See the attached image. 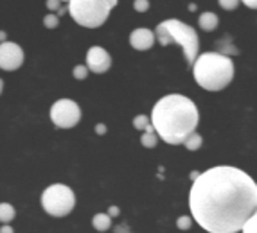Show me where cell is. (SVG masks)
<instances>
[{
    "label": "cell",
    "instance_id": "30bf717a",
    "mask_svg": "<svg viewBox=\"0 0 257 233\" xmlns=\"http://www.w3.org/2000/svg\"><path fill=\"white\" fill-rule=\"evenodd\" d=\"M130 45L135 51H150L155 45V33L146 27H139L130 34Z\"/></svg>",
    "mask_w": 257,
    "mask_h": 233
},
{
    "label": "cell",
    "instance_id": "1f68e13d",
    "mask_svg": "<svg viewBox=\"0 0 257 233\" xmlns=\"http://www.w3.org/2000/svg\"><path fill=\"white\" fill-rule=\"evenodd\" d=\"M2 90H4V81L0 79V93H2Z\"/></svg>",
    "mask_w": 257,
    "mask_h": 233
},
{
    "label": "cell",
    "instance_id": "8fae6325",
    "mask_svg": "<svg viewBox=\"0 0 257 233\" xmlns=\"http://www.w3.org/2000/svg\"><path fill=\"white\" fill-rule=\"evenodd\" d=\"M218 24H219L218 15H214L212 11H205V13H202L200 18H198V26H200V29L205 31V33L214 31L218 27Z\"/></svg>",
    "mask_w": 257,
    "mask_h": 233
},
{
    "label": "cell",
    "instance_id": "52a82bcc",
    "mask_svg": "<svg viewBox=\"0 0 257 233\" xmlns=\"http://www.w3.org/2000/svg\"><path fill=\"white\" fill-rule=\"evenodd\" d=\"M51 120L60 129H70L81 120V108L72 99H60L51 108Z\"/></svg>",
    "mask_w": 257,
    "mask_h": 233
},
{
    "label": "cell",
    "instance_id": "8992f818",
    "mask_svg": "<svg viewBox=\"0 0 257 233\" xmlns=\"http://www.w3.org/2000/svg\"><path fill=\"white\" fill-rule=\"evenodd\" d=\"M76 206V194L70 186L63 183H54L47 186L42 194V208L52 217L69 215Z\"/></svg>",
    "mask_w": 257,
    "mask_h": 233
},
{
    "label": "cell",
    "instance_id": "9c48e42d",
    "mask_svg": "<svg viewBox=\"0 0 257 233\" xmlns=\"http://www.w3.org/2000/svg\"><path fill=\"white\" fill-rule=\"evenodd\" d=\"M86 67L94 74H104L110 70L111 67V58L103 47H90L86 52Z\"/></svg>",
    "mask_w": 257,
    "mask_h": 233
},
{
    "label": "cell",
    "instance_id": "d6a6232c",
    "mask_svg": "<svg viewBox=\"0 0 257 233\" xmlns=\"http://www.w3.org/2000/svg\"><path fill=\"white\" fill-rule=\"evenodd\" d=\"M61 2H69V0H61Z\"/></svg>",
    "mask_w": 257,
    "mask_h": 233
},
{
    "label": "cell",
    "instance_id": "5b68a950",
    "mask_svg": "<svg viewBox=\"0 0 257 233\" xmlns=\"http://www.w3.org/2000/svg\"><path fill=\"white\" fill-rule=\"evenodd\" d=\"M119 0H69V13L76 24L88 29L101 27Z\"/></svg>",
    "mask_w": 257,
    "mask_h": 233
},
{
    "label": "cell",
    "instance_id": "9a60e30c",
    "mask_svg": "<svg viewBox=\"0 0 257 233\" xmlns=\"http://www.w3.org/2000/svg\"><path fill=\"white\" fill-rule=\"evenodd\" d=\"M202 144H203L202 135H200V133H196V131H193L191 135L187 136V138L184 140V145H185V149H187V151H198V149L202 147Z\"/></svg>",
    "mask_w": 257,
    "mask_h": 233
},
{
    "label": "cell",
    "instance_id": "cb8c5ba5",
    "mask_svg": "<svg viewBox=\"0 0 257 233\" xmlns=\"http://www.w3.org/2000/svg\"><path fill=\"white\" fill-rule=\"evenodd\" d=\"M60 4H61V0H47V2H45L49 11H58V9H60Z\"/></svg>",
    "mask_w": 257,
    "mask_h": 233
},
{
    "label": "cell",
    "instance_id": "7402d4cb",
    "mask_svg": "<svg viewBox=\"0 0 257 233\" xmlns=\"http://www.w3.org/2000/svg\"><path fill=\"white\" fill-rule=\"evenodd\" d=\"M133 9H135L137 13H146L148 9H150V2H148V0H135V2H133Z\"/></svg>",
    "mask_w": 257,
    "mask_h": 233
},
{
    "label": "cell",
    "instance_id": "f546056e",
    "mask_svg": "<svg viewBox=\"0 0 257 233\" xmlns=\"http://www.w3.org/2000/svg\"><path fill=\"white\" fill-rule=\"evenodd\" d=\"M6 40H8V34L4 31H0V42H6Z\"/></svg>",
    "mask_w": 257,
    "mask_h": 233
},
{
    "label": "cell",
    "instance_id": "4316f807",
    "mask_svg": "<svg viewBox=\"0 0 257 233\" xmlns=\"http://www.w3.org/2000/svg\"><path fill=\"white\" fill-rule=\"evenodd\" d=\"M95 133H97V135H104V133H106V126H104V124H97V126H95Z\"/></svg>",
    "mask_w": 257,
    "mask_h": 233
},
{
    "label": "cell",
    "instance_id": "2e32d148",
    "mask_svg": "<svg viewBox=\"0 0 257 233\" xmlns=\"http://www.w3.org/2000/svg\"><path fill=\"white\" fill-rule=\"evenodd\" d=\"M141 144L148 149L157 147V144H159V135H157L155 131H144L141 136Z\"/></svg>",
    "mask_w": 257,
    "mask_h": 233
},
{
    "label": "cell",
    "instance_id": "484cf974",
    "mask_svg": "<svg viewBox=\"0 0 257 233\" xmlns=\"http://www.w3.org/2000/svg\"><path fill=\"white\" fill-rule=\"evenodd\" d=\"M239 2H243L246 8H250V9H255L257 8V0H239Z\"/></svg>",
    "mask_w": 257,
    "mask_h": 233
},
{
    "label": "cell",
    "instance_id": "d6986e66",
    "mask_svg": "<svg viewBox=\"0 0 257 233\" xmlns=\"http://www.w3.org/2000/svg\"><path fill=\"white\" fill-rule=\"evenodd\" d=\"M148 124H150V117H148V115H137V117L133 119V127L139 129V131H144Z\"/></svg>",
    "mask_w": 257,
    "mask_h": 233
},
{
    "label": "cell",
    "instance_id": "e0dca14e",
    "mask_svg": "<svg viewBox=\"0 0 257 233\" xmlns=\"http://www.w3.org/2000/svg\"><path fill=\"white\" fill-rule=\"evenodd\" d=\"M239 231H244V233H255L257 231V217H255V213H252L248 219L244 220Z\"/></svg>",
    "mask_w": 257,
    "mask_h": 233
},
{
    "label": "cell",
    "instance_id": "277c9868",
    "mask_svg": "<svg viewBox=\"0 0 257 233\" xmlns=\"http://www.w3.org/2000/svg\"><path fill=\"white\" fill-rule=\"evenodd\" d=\"M153 33L155 40H159L162 47L173 45V43L180 45L184 49L185 61L189 65H193L194 58L198 56V49H200V40H198V33L189 24L169 18V20L160 22Z\"/></svg>",
    "mask_w": 257,
    "mask_h": 233
},
{
    "label": "cell",
    "instance_id": "4fadbf2b",
    "mask_svg": "<svg viewBox=\"0 0 257 233\" xmlns=\"http://www.w3.org/2000/svg\"><path fill=\"white\" fill-rule=\"evenodd\" d=\"M216 49H218V52H221V54H225V56L239 54V51L234 47V43H232V40L228 38V36H225V38H221L219 42H216Z\"/></svg>",
    "mask_w": 257,
    "mask_h": 233
},
{
    "label": "cell",
    "instance_id": "ac0fdd59",
    "mask_svg": "<svg viewBox=\"0 0 257 233\" xmlns=\"http://www.w3.org/2000/svg\"><path fill=\"white\" fill-rule=\"evenodd\" d=\"M88 67L86 65H77V67H74V70H72V76H74V79H77V81H83V79H86L88 77Z\"/></svg>",
    "mask_w": 257,
    "mask_h": 233
},
{
    "label": "cell",
    "instance_id": "ffe728a7",
    "mask_svg": "<svg viewBox=\"0 0 257 233\" xmlns=\"http://www.w3.org/2000/svg\"><path fill=\"white\" fill-rule=\"evenodd\" d=\"M176 226H178V229H182V231H187V229H191V226H193V219H191V215H182L176 220Z\"/></svg>",
    "mask_w": 257,
    "mask_h": 233
},
{
    "label": "cell",
    "instance_id": "f1b7e54d",
    "mask_svg": "<svg viewBox=\"0 0 257 233\" xmlns=\"http://www.w3.org/2000/svg\"><path fill=\"white\" fill-rule=\"evenodd\" d=\"M115 231H120V233H122V231H130V228L126 224H120V226H117V228H115Z\"/></svg>",
    "mask_w": 257,
    "mask_h": 233
},
{
    "label": "cell",
    "instance_id": "603a6c76",
    "mask_svg": "<svg viewBox=\"0 0 257 233\" xmlns=\"http://www.w3.org/2000/svg\"><path fill=\"white\" fill-rule=\"evenodd\" d=\"M218 2L225 11H234L239 6V0H218Z\"/></svg>",
    "mask_w": 257,
    "mask_h": 233
},
{
    "label": "cell",
    "instance_id": "44dd1931",
    "mask_svg": "<svg viewBox=\"0 0 257 233\" xmlns=\"http://www.w3.org/2000/svg\"><path fill=\"white\" fill-rule=\"evenodd\" d=\"M58 24H60V17L58 15H45V18H43V26L47 27V29H56L58 27Z\"/></svg>",
    "mask_w": 257,
    "mask_h": 233
},
{
    "label": "cell",
    "instance_id": "5bb4252c",
    "mask_svg": "<svg viewBox=\"0 0 257 233\" xmlns=\"http://www.w3.org/2000/svg\"><path fill=\"white\" fill-rule=\"evenodd\" d=\"M17 212H15V206L11 203H0V224H6V222H11L15 219Z\"/></svg>",
    "mask_w": 257,
    "mask_h": 233
},
{
    "label": "cell",
    "instance_id": "3957f363",
    "mask_svg": "<svg viewBox=\"0 0 257 233\" xmlns=\"http://www.w3.org/2000/svg\"><path fill=\"white\" fill-rule=\"evenodd\" d=\"M194 79L207 92H219L234 79V61L221 52H203L193 61Z\"/></svg>",
    "mask_w": 257,
    "mask_h": 233
},
{
    "label": "cell",
    "instance_id": "83f0119b",
    "mask_svg": "<svg viewBox=\"0 0 257 233\" xmlns=\"http://www.w3.org/2000/svg\"><path fill=\"white\" fill-rule=\"evenodd\" d=\"M13 231V228L9 226V222H6V224H2V228H0V233H11Z\"/></svg>",
    "mask_w": 257,
    "mask_h": 233
},
{
    "label": "cell",
    "instance_id": "7a4b0ae2",
    "mask_svg": "<svg viewBox=\"0 0 257 233\" xmlns=\"http://www.w3.org/2000/svg\"><path fill=\"white\" fill-rule=\"evenodd\" d=\"M198 108L193 101L180 93H169L153 106L151 126L155 133L169 145H180L193 131H196Z\"/></svg>",
    "mask_w": 257,
    "mask_h": 233
},
{
    "label": "cell",
    "instance_id": "d4e9b609",
    "mask_svg": "<svg viewBox=\"0 0 257 233\" xmlns=\"http://www.w3.org/2000/svg\"><path fill=\"white\" fill-rule=\"evenodd\" d=\"M108 215H110V217H117V215H119V213H120V210H119V206H110V208H108Z\"/></svg>",
    "mask_w": 257,
    "mask_h": 233
},
{
    "label": "cell",
    "instance_id": "7c38bea8",
    "mask_svg": "<svg viewBox=\"0 0 257 233\" xmlns=\"http://www.w3.org/2000/svg\"><path fill=\"white\" fill-rule=\"evenodd\" d=\"M92 226L97 231H106L111 226V217L108 213H95L94 219H92Z\"/></svg>",
    "mask_w": 257,
    "mask_h": 233
},
{
    "label": "cell",
    "instance_id": "6da1fadb",
    "mask_svg": "<svg viewBox=\"0 0 257 233\" xmlns=\"http://www.w3.org/2000/svg\"><path fill=\"white\" fill-rule=\"evenodd\" d=\"M257 206V185L237 167L218 165L200 172L189 190V208L209 233H236Z\"/></svg>",
    "mask_w": 257,
    "mask_h": 233
},
{
    "label": "cell",
    "instance_id": "ba28073f",
    "mask_svg": "<svg viewBox=\"0 0 257 233\" xmlns=\"http://www.w3.org/2000/svg\"><path fill=\"white\" fill-rule=\"evenodd\" d=\"M24 65V51L15 42H0V68L6 72H13Z\"/></svg>",
    "mask_w": 257,
    "mask_h": 233
},
{
    "label": "cell",
    "instance_id": "4dcf8cb0",
    "mask_svg": "<svg viewBox=\"0 0 257 233\" xmlns=\"http://www.w3.org/2000/svg\"><path fill=\"white\" fill-rule=\"evenodd\" d=\"M198 174H200V172H198V170H193V172H191V179H194V178H196Z\"/></svg>",
    "mask_w": 257,
    "mask_h": 233
}]
</instances>
